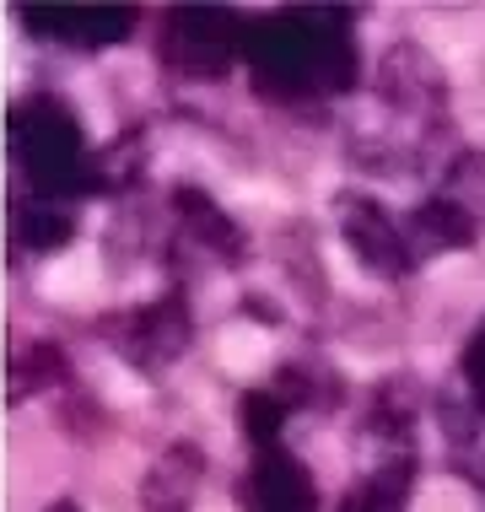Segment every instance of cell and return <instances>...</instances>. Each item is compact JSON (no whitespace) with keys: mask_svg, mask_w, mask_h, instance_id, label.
Listing matches in <instances>:
<instances>
[{"mask_svg":"<svg viewBox=\"0 0 485 512\" xmlns=\"http://www.w3.org/2000/svg\"><path fill=\"white\" fill-rule=\"evenodd\" d=\"M254 502L259 512H313V486L286 453H275L254 469Z\"/></svg>","mask_w":485,"mask_h":512,"instance_id":"cell-1","label":"cell"},{"mask_svg":"<svg viewBox=\"0 0 485 512\" xmlns=\"http://www.w3.org/2000/svg\"><path fill=\"white\" fill-rule=\"evenodd\" d=\"M345 232H351L356 254H362L372 270H405V248H399L394 227L378 216V205L351 200V205H345Z\"/></svg>","mask_w":485,"mask_h":512,"instance_id":"cell-2","label":"cell"},{"mask_svg":"<svg viewBox=\"0 0 485 512\" xmlns=\"http://www.w3.org/2000/svg\"><path fill=\"white\" fill-rule=\"evenodd\" d=\"M421 227L432 232V243H464V238H469V221L453 211V205H426V211H421Z\"/></svg>","mask_w":485,"mask_h":512,"instance_id":"cell-3","label":"cell"},{"mask_svg":"<svg viewBox=\"0 0 485 512\" xmlns=\"http://www.w3.org/2000/svg\"><path fill=\"white\" fill-rule=\"evenodd\" d=\"M464 372H469V389H475L485 399V324H480V335L469 340V356H464Z\"/></svg>","mask_w":485,"mask_h":512,"instance_id":"cell-4","label":"cell"},{"mask_svg":"<svg viewBox=\"0 0 485 512\" xmlns=\"http://www.w3.org/2000/svg\"><path fill=\"white\" fill-rule=\"evenodd\" d=\"M248 432H254V437H270V432H275V405L248 399Z\"/></svg>","mask_w":485,"mask_h":512,"instance_id":"cell-5","label":"cell"},{"mask_svg":"<svg viewBox=\"0 0 485 512\" xmlns=\"http://www.w3.org/2000/svg\"><path fill=\"white\" fill-rule=\"evenodd\" d=\"M60 512H71V507H60Z\"/></svg>","mask_w":485,"mask_h":512,"instance_id":"cell-6","label":"cell"}]
</instances>
